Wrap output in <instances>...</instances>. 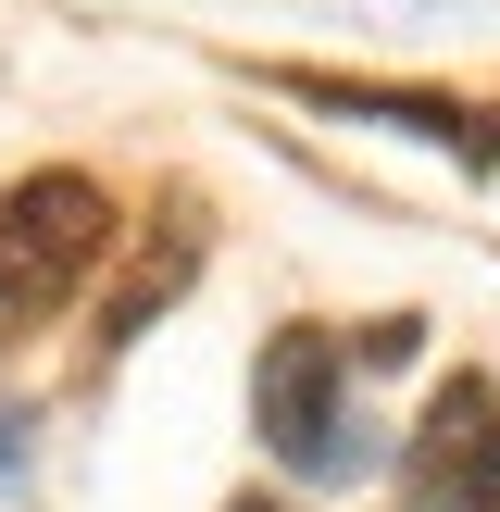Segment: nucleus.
<instances>
[{"mask_svg":"<svg viewBox=\"0 0 500 512\" xmlns=\"http://www.w3.org/2000/svg\"><path fill=\"white\" fill-rule=\"evenodd\" d=\"M100 250H113V200H100L88 175H25V188H0V313L75 300Z\"/></svg>","mask_w":500,"mask_h":512,"instance_id":"nucleus-1","label":"nucleus"},{"mask_svg":"<svg viewBox=\"0 0 500 512\" xmlns=\"http://www.w3.org/2000/svg\"><path fill=\"white\" fill-rule=\"evenodd\" d=\"M238 512H288V500H238Z\"/></svg>","mask_w":500,"mask_h":512,"instance_id":"nucleus-4","label":"nucleus"},{"mask_svg":"<svg viewBox=\"0 0 500 512\" xmlns=\"http://www.w3.org/2000/svg\"><path fill=\"white\" fill-rule=\"evenodd\" d=\"M250 425H263V450L275 463H300V475H350L363 463V438H338V338L325 325H275V350L250 363Z\"/></svg>","mask_w":500,"mask_h":512,"instance_id":"nucleus-2","label":"nucleus"},{"mask_svg":"<svg viewBox=\"0 0 500 512\" xmlns=\"http://www.w3.org/2000/svg\"><path fill=\"white\" fill-rule=\"evenodd\" d=\"M413 512H500V388L450 375L413 425Z\"/></svg>","mask_w":500,"mask_h":512,"instance_id":"nucleus-3","label":"nucleus"}]
</instances>
